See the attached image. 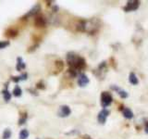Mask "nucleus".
I'll list each match as a JSON object with an SVG mask.
<instances>
[{
	"label": "nucleus",
	"instance_id": "f257e3e1",
	"mask_svg": "<svg viewBox=\"0 0 148 139\" xmlns=\"http://www.w3.org/2000/svg\"><path fill=\"white\" fill-rule=\"evenodd\" d=\"M67 61L68 64L70 65V70L69 73L72 77L78 75L80 70L85 67V60L84 58L81 57L80 56L76 55L73 52H70L67 55Z\"/></svg>",
	"mask_w": 148,
	"mask_h": 139
},
{
	"label": "nucleus",
	"instance_id": "f03ea898",
	"mask_svg": "<svg viewBox=\"0 0 148 139\" xmlns=\"http://www.w3.org/2000/svg\"><path fill=\"white\" fill-rule=\"evenodd\" d=\"M112 103V97L108 92H103L101 95V106L106 109Z\"/></svg>",
	"mask_w": 148,
	"mask_h": 139
},
{
	"label": "nucleus",
	"instance_id": "7ed1b4c3",
	"mask_svg": "<svg viewBox=\"0 0 148 139\" xmlns=\"http://www.w3.org/2000/svg\"><path fill=\"white\" fill-rule=\"evenodd\" d=\"M70 113H71V109L69 106H66V105H64V106H61L59 108V110H58V114L59 117H62V118H65V117H68V116H70Z\"/></svg>",
	"mask_w": 148,
	"mask_h": 139
},
{
	"label": "nucleus",
	"instance_id": "20e7f679",
	"mask_svg": "<svg viewBox=\"0 0 148 139\" xmlns=\"http://www.w3.org/2000/svg\"><path fill=\"white\" fill-rule=\"evenodd\" d=\"M109 115V110L106 109H102L101 111L98 113V116H97V120L99 121L100 123L104 124L106 122V118H107V116Z\"/></svg>",
	"mask_w": 148,
	"mask_h": 139
},
{
	"label": "nucleus",
	"instance_id": "39448f33",
	"mask_svg": "<svg viewBox=\"0 0 148 139\" xmlns=\"http://www.w3.org/2000/svg\"><path fill=\"white\" fill-rule=\"evenodd\" d=\"M78 85L79 86H81V87H83V86H86V85L89 84V78L87 77L86 74L84 73H81L78 77Z\"/></svg>",
	"mask_w": 148,
	"mask_h": 139
},
{
	"label": "nucleus",
	"instance_id": "423d86ee",
	"mask_svg": "<svg viewBox=\"0 0 148 139\" xmlns=\"http://www.w3.org/2000/svg\"><path fill=\"white\" fill-rule=\"evenodd\" d=\"M139 7V1H129L126 5V7L124 8L125 11H131V10H135L138 9Z\"/></svg>",
	"mask_w": 148,
	"mask_h": 139
},
{
	"label": "nucleus",
	"instance_id": "0eeeda50",
	"mask_svg": "<svg viewBox=\"0 0 148 139\" xmlns=\"http://www.w3.org/2000/svg\"><path fill=\"white\" fill-rule=\"evenodd\" d=\"M25 67H26V65H25L23 59H22L21 57H18V58H17V65H16V70H17L18 72H21L22 70L25 69Z\"/></svg>",
	"mask_w": 148,
	"mask_h": 139
},
{
	"label": "nucleus",
	"instance_id": "6e6552de",
	"mask_svg": "<svg viewBox=\"0 0 148 139\" xmlns=\"http://www.w3.org/2000/svg\"><path fill=\"white\" fill-rule=\"evenodd\" d=\"M122 114L126 119H132L133 118V112L131 111V109H129V108H125V109L122 110Z\"/></svg>",
	"mask_w": 148,
	"mask_h": 139
},
{
	"label": "nucleus",
	"instance_id": "1a4fd4ad",
	"mask_svg": "<svg viewBox=\"0 0 148 139\" xmlns=\"http://www.w3.org/2000/svg\"><path fill=\"white\" fill-rule=\"evenodd\" d=\"M129 81H130V84L133 85H137L138 84H139V80H138V78H137V76L135 75V73H130Z\"/></svg>",
	"mask_w": 148,
	"mask_h": 139
},
{
	"label": "nucleus",
	"instance_id": "9d476101",
	"mask_svg": "<svg viewBox=\"0 0 148 139\" xmlns=\"http://www.w3.org/2000/svg\"><path fill=\"white\" fill-rule=\"evenodd\" d=\"M2 95H3V98L6 102H9L11 99V94L9 93V91L8 89H4L2 91Z\"/></svg>",
	"mask_w": 148,
	"mask_h": 139
},
{
	"label": "nucleus",
	"instance_id": "9b49d317",
	"mask_svg": "<svg viewBox=\"0 0 148 139\" xmlns=\"http://www.w3.org/2000/svg\"><path fill=\"white\" fill-rule=\"evenodd\" d=\"M29 137V131L27 129H22L19 133V139H27Z\"/></svg>",
	"mask_w": 148,
	"mask_h": 139
},
{
	"label": "nucleus",
	"instance_id": "f8f14e48",
	"mask_svg": "<svg viewBox=\"0 0 148 139\" xmlns=\"http://www.w3.org/2000/svg\"><path fill=\"white\" fill-rule=\"evenodd\" d=\"M40 10V5H35V6L33 7V9H31L30 11L28 12L27 16H33V15H36L37 13L39 12Z\"/></svg>",
	"mask_w": 148,
	"mask_h": 139
},
{
	"label": "nucleus",
	"instance_id": "ddd939ff",
	"mask_svg": "<svg viewBox=\"0 0 148 139\" xmlns=\"http://www.w3.org/2000/svg\"><path fill=\"white\" fill-rule=\"evenodd\" d=\"M35 25L39 26V27H43L45 25V19L44 17H38L35 20Z\"/></svg>",
	"mask_w": 148,
	"mask_h": 139
},
{
	"label": "nucleus",
	"instance_id": "4468645a",
	"mask_svg": "<svg viewBox=\"0 0 148 139\" xmlns=\"http://www.w3.org/2000/svg\"><path fill=\"white\" fill-rule=\"evenodd\" d=\"M21 95H22V90H21L19 85H16L14 90H13V96L15 97H20Z\"/></svg>",
	"mask_w": 148,
	"mask_h": 139
},
{
	"label": "nucleus",
	"instance_id": "2eb2a0df",
	"mask_svg": "<svg viewBox=\"0 0 148 139\" xmlns=\"http://www.w3.org/2000/svg\"><path fill=\"white\" fill-rule=\"evenodd\" d=\"M11 134H12L11 130L8 128V129H5V130H4V133H3L2 137H3V139H9L10 137H11Z\"/></svg>",
	"mask_w": 148,
	"mask_h": 139
},
{
	"label": "nucleus",
	"instance_id": "dca6fc26",
	"mask_svg": "<svg viewBox=\"0 0 148 139\" xmlns=\"http://www.w3.org/2000/svg\"><path fill=\"white\" fill-rule=\"evenodd\" d=\"M10 45L9 41H0V49L6 48L7 46H9Z\"/></svg>",
	"mask_w": 148,
	"mask_h": 139
},
{
	"label": "nucleus",
	"instance_id": "f3484780",
	"mask_svg": "<svg viewBox=\"0 0 148 139\" xmlns=\"http://www.w3.org/2000/svg\"><path fill=\"white\" fill-rule=\"evenodd\" d=\"M118 94L120 96V97H122V98H127L128 96H129V94H128L126 91L122 90V89H120V90L118 92Z\"/></svg>",
	"mask_w": 148,
	"mask_h": 139
},
{
	"label": "nucleus",
	"instance_id": "a211bd4d",
	"mask_svg": "<svg viewBox=\"0 0 148 139\" xmlns=\"http://www.w3.org/2000/svg\"><path fill=\"white\" fill-rule=\"evenodd\" d=\"M26 120H27V115L24 114L23 116H21V119L19 120V125H21V124H24L26 122Z\"/></svg>",
	"mask_w": 148,
	"mask_h": 139
},
{
	"label": "nucleus",
	"instance_id": "6ab92c4d",
	"mask_svg": "<svg viewBox=\"0 0 148 139\" xmlns=\"http://www.w3.org/2000/svg\"><path fill=\"white\" fill-rule=\"evenodd\" d=\"M27 77H28L27 73H23V74L19 76V79H20V81H25V80H27Z\"/></svg>",
	"mask_w": 148,
	"mask_h": 139
},
{
	"label": "nucleus",
	"instance_id": "aec40b11",
	"mask_svg": "<svg viewBox=\"0 0 148 139\" xmlns=\"http://www.w3.org/2000/svg\"><path fill=\"white\" fill-rule=\"evenodd\" d=\"M144 130H145V133H148V122H147V123H146V125H145Z\"/></svg>",
	"mask_w": 148,
	"mask_h": 139
}]
</instances>
